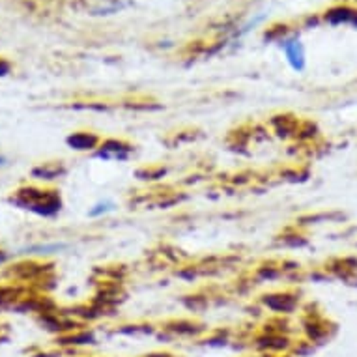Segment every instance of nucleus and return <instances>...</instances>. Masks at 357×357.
<instances>
[{"label": "nucleus", "instance_id": "1", "mask_svg": "<svg viewBox=\"0 0 357 357\" xmlns=\"http://www.w3.org/2000/svg\"><path fill=\"white\" fill-rule=\"evenodd\" d=\"M12 202H15L17 206L24 208V210L34 211V213L43 217L59 213L60 206H62L59 193H54V191H41V189L34 188L17 191V195L12 197Z\"/></svg>", "mask_w": 357, "mask_h": 357}, {"label": "nucleus", "instance_id": "2", "mask_svg": "<svg viewBox=\"0 0 357 357\" xmlns=\"http://www.w3.org/2000/svg\"><path fill=\"white\" fill-rule=\"evenodd\" d=\"M131 152H133V146L128 142L118 141V139H107V141L101 142L96 155L100 159H105V161H126L131 155Z\"/></svg>", "mask_w": 357, "mask_h": 357}, {"label": "nucleus", "instance_id": "3", "mask_svg": "<svg viewBox=\"0 0 357 357\" xmlns=\"http://www.w3.org/2000/svg\"><path fill=\"white\" fill-rule=\"evenodd\" d=\"M68 146L77 150V152H88V150H94V148H100L101 139L96 133H90V131H79V133H73L66 139Z\"/></svg>", "mask_w": 357, "mask_h": 357}, {"label": "nucleus", "instance_id": "4", "mask_svg": "<svg viewBox=\"0 0 357 357\" xmlns=\"http://www.w3.org/2000/svg\"><path fill=\"white\" fill-rule=\"evenodd\" d=\"M284 53H287V59L290 62L296 71H301L305 68V54L303 47L298 40H290L284 43Z\"/></svg>", "mask_w": 357, "mask_h": 357}, {"label": "nucleus", "instance_id": "5", "mask_svg": "<svg viewBox=\"0 0 357 357\" xmlns=\"http://www.w3.org/2000/svg\"><path fill=\"white\" fill-rule=\"evenodd\" d=\"M264 303L266 307H270L271 310H275V312H290V310L296 307V301L292 298H288V296H266L264 298Z\"/></svg>", "mask_w": 357, "mask_h": 357}, {"label": "nucleus", "instance_id": "6", "mask_svg": "<svg viewBox=\"0 0 357 357\" xmlns=\"http://www.w3.org/2000/svg\"><path fill=\"white\" fill-rule=\"evenodd\" d=\"M60 174H64V169L56 163H45L32 170V176L41 178V180H53V178H59Z\"/></svg>", "mask_w": 357, "mask_h": 357}, {"label": "nucleus", "instance_id": "7", "mask_svg": "<svg viewBox=\"0 0 357 357\" xmlns=\"http://www.w3.org/2000/svg\"><path fill=\"white\" fill-rule=\"evenodd\" d=\"M114 210V204L112 202H109V200H105V202H98V204L90 210V213L88 215L90 217H100V215H105V213H109V211Z\"/></svg>", "mask_w": 357, "mask_h": 357}, {"label": "nucleus", "instance_id": "8", "mask_svg": "<svg viewBox=\"0 0 357 357\" xmlns=\"http://www.w3.org/2000/svg\"><path fill=\"white\" fill-rule=\"evenodd\" d=\"M8 71H10V66L6 62H0V75H6Z\"/></svg>", "mask_w": 357, "mask_h": 357}, {"label": "nucleus", "instance_id": "9", "mask_svg": "<svg viewBox=\"0 0 357 357\" xmlns=\"http://www.w3.org/2000/svg\"><path fill=\"white\" fill-rule=\"evenodd\" d=\"M4 161H6V159H4V158H0V167H2V165H4Z\"/></svg>", "mask_w": 357, "mask_h": 357}]
</instances>
